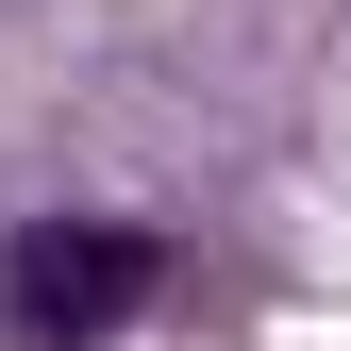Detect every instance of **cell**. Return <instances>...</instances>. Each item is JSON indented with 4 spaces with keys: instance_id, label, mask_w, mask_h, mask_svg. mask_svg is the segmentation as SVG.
<instances>
[{
    "instance_id": "cell-1",
    "label": "cell",
    "mask_w": 351,
    "mask_h": 351,
    "mask_svg": "<svg viewBox=\"0 0 351 351\" xmlns=\"http://www.w3.org/2000/svg\"><path fill=\"white\" fill-rule=\"evenodd\" d=\"M167 268L184 251L151 234V217H17L0 234V335L17 351H101V335H134Z\"/></svg>"
}]
</instances>
